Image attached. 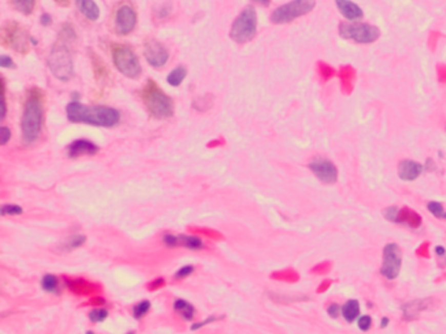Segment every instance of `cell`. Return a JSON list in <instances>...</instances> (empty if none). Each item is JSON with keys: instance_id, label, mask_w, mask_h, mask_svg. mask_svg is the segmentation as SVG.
I'll use <instances>...</instances> for the list:
<instances>
[{"instance_id": "cell-14", "label": "cell", "mask_w": 446, "mask_h": 334, "mask_svg": "<svg viewBox=\"0 0 446 334\" xmlns=\"http://www.w3.org/2000/svg\"><path fill=\"white\" fill-rule=\"evenodd\" d=\"M68 157L70 158H79L82 155H94L98 153V146L93 144L89 140H76L68 146Z\"/></svg>"}, {"instance_id": "cell-20", "label": "cell", "mask_w": 446, "mask_h": 334, "mask_svg": "<svg viewBox=\"0 0 446 334\" xmlns=\"http://www.w3.org/2000/svg\"><path fill=\"white\" fill-rule=\"evenodd\" d=\"M177 246L189 248V250L198 251L203 248V240L200 238L191 235H178L177 236Z\"/></svg>"}, {"instance_id": "cell-30", "label": "cell", "mask_w": 446, "mask_h": 334, "mask_svg": "<svg viewBox=\"0 0 446 334\" xmlns=\"http://www.w3.org/2000/svg\"><path fill=\"white\" fill-rule=\"evenodd\" d=\"M399 214H400V210L395 207L389 208V209H386L385 212V217L391 222H399Z\"/></svg>"}, {"instance_id": "cell-25", "label": "cell", "mask_w": 446, "mask_h": 334, "mask_svg": "<svg viewBox=\"0 0 446 334\" xmlns=\"http://www.w3.org/2000/svg\"><path fill=\"white\" fill-rule=\"evenodd\" d=\"M428 210L431 214L435 215L436 218H442V219H446V210L443 209L442 204L437 203V201H431V203H428Z\"/></svg>"}, {"instance_id": "cell-31", "label": "cell", "mask_w": 446, "mask_h": 334, "mask_svg": "<svg viewBox=\"0 0 446 334\" xmlns=\"http://www.w3.org/2000/svg\"><path fill=\"white\" fill-rule=\"evenodd\" d=\"M194 266L193 265H186V266H182L181 269H178L177 273H175V278H185V277L193 274Z\"/></svg>"}, {"instance_id": "cell-24", "label": "cell", "mask_w": 446, "mask_h": 334, "mask_svg": "<svg viewBox=\"0 0 446 334\" xmlns=\"http://www.w3.org/2000/svg\"><path fill=\"white\" fill-rule=\"evenodd\" d=\"M149 308H151V303L148 300H143V302H140L139 304L135 305L134 309H132V315H134L135 319L140 320L141 317H144L148 314Z\"/></svg>"}, {"instance_id": "cell-38", "label": "cell", "mask_w": 446, "mask_h": 334, "mask_svg": "<svg viewBox=\"0 0 446 334\" xmlns=\"http://www.w3.org/2000/svg\"><path fill=\"white\" fill-rule=\"evenodd\" d=\"M216 320H217V317L216 316H211V317H208L207 320H205V321H201V323H198V324H194L193 326H191V330H196V329H199V328H201V326H205V325H207L208 323H213V321H216Z\"/></svg>"}, {"instance_id": "cell-1", "label": "cell", "mask_w": 446, "mask_h": 334, "mask_svg": "<svg viewBox=\"0 0 446 334\" xmlns=\"http://www.w3.org/2000/svg\"><path fill=\"white\" fill-rule=\"evenodd\" d=\"M67 118L71 123L89 124L94 127L111 128L119 123L120 114L109 106H88L79 101H71L66 108Z\"/></svg>"}, {"instance_id": "cell-4", "label": "cell", "mask_w": 446, "mask_h": 334, "mask_svg": "<svg viewBox=\"0 0 446 334\" xmlns=\"http://www.w3.org/2000/svg\"><path fill=\"white\" fill-rule=\"evenodd\" d=\"M111 56H113L114 65L122 75L130 79L139 77L141 73V65H140L139 58L131 47L127 44H113Z\"/></svg>"}, {"instance_id": "cell-42", "label": "cell", "mask_w": 446, "mask_h": 334, "mask_svg": "<svg viewBox=\"0 0 446 334\" xmlns=\"http://www.w3.org/2000/svg\"><path fill=\"white\" fill-rule=\"evenodd\" d=\"M435 252H436V255H438V256H445L446 250L443 247H441V246H438V247L435 248Z\"/></svg>"}, {"instance_id": "cell-40", "label": "cell", "mask_w": 446, "mask_h": 334, "mask_svg": "<svg viewBox=\"0 0 446 334\" xmlns=\"http://www.w3.org/2000/svg\"><path fill=\"white\" fill-rule=\"evenodd\" d=\"M7 114V105H6V96H4V84H3V96H2V119H4Z\"/></svg>"}, {"instance_id": "cell-34", "label": "cell", "mask_w": 446, "mask_h": 334, "mask_svg": "<svg viewBox=\"0 0 446 334\" xmlns=\"http://www.w3.org/2000/svg\"><path fill=\"white\" fill-rule=\"evenodd\" d=\"M0 67L3 68H15V63H13V60H12L11 56H7V55H2L0 56Z\"/></svg>"}, {"instance_id": "cell-21", "label": "cell", "mask_w": 446, "mask_h": 334, "mask_svg": "<svg viewBox=\"0 0 446 334\" xmlns=\"http://www.w3.org/2000/svg\"><path fill=\"white\" fill-rule=\"evenodd\" d=\"M186 68L179 65V67L174 68L173 71H170L169 75L167 76L168 84L172 85V86H179V85L184 82V80L186 79Z\"/></svg>"}, {"instance_id": "cell-17", "label": "cell", "mask_w": 446, "mask_h": 334, "mask_svg": "<svg viewBox=\"0 0 446 334\" xmlns=\"http://www.w3.org/2000/svg\"><path fill=\"white\" fill-rule=\"evenodd\" d=\"M76 6L80 13L89 21H97L99 18V7L94 0H76Z\"/></svg>"}, {"instance_id": "cell-18", "label": "cell", "mask_w": 446, "mask_h": 334, "mask_svg": "<svg viewBox=\"0 0 446 334\" xmlns=\"http://www.w3.org/2000/svg\"><path fill=\"white\" fill-rule=\"evenodd\" d=\"M341 316L344 317V320L347 323H353L360 316V303L355 299L348 300L341 307Z\"/></svg>"}, {"instance_id": "cell-41", "label": "cell", "mask_w": 446, "mask_h": 334, "mask_svg": "<svg viewBox=\"0 0 446 334\" xmlns=\"http://www.w3.org/2000/svg\"><path fill=\"white\" fill-rule=\"evenodd\" d=\"M41 24H42V25H45V27L50 25V24H51V16H50L49 13H42V16H41Z\"/></svg>"}, {"instance_id": "cell-36", "label": "cell", "mask_w": 446, "mask_h": 334, "mask_svg": "<svg viewBox=\"0 0 446 334\" xmlns=\"http://www.w3.org/2000/svg\"><path fill=\"white\" fill-rule=\"evenodd\" d=\"M327 314L331 317H338L339 314H340V307H339V304H336V303L330 304L329 308H327Z\"/></svg>"}, {"instance_id": "cell-29", "label": "cell", "mask_w": 446, "mask_h": 334, "mask_svg": "<svg viewBox=\"0 0 446 334\" xmlns=\"http://www.w3.org/2000/svg\"><path fill=\"white\" fill-rule=\"evenodd\" d=\"M357 325H359L360 330L368 331V330H369V329H371V326H372V317L368 316V315H364V316L359 317Z\"/></svg>"}, {"instance_id": "cell-13", "label": "cell", "mask_w": 446, "mask_h": 334, "mask_svg": "<svg viewBox=\"0 0 446 334\" xmlns=\"http://www.w3.org/2000/svg\"><path fill=\"white\" fill-rule=\"evenodd\" d=\"M309 169L321 182L333 184L338 181V169L331 161L326 158H315L309 163Z\"/></svg>"}, {"instance_id": "cell-22", "label": "cell", "mask_w": 446, "mask_h": 334, "mask_svg": "<svg viewBox=\"0 0 446 334\" xmlns=\"http://www.w3.org/2000/svg\"><path fill=\"white\" fill-rule=\"evenodd\" d=\"M13 7L23 15H30L34 11L35 0H11Z\"/></svg>"}, {"instance_id": "cell-11", "label": "cell", "mask_w": 446, "mask_h": 334, "mask_svg": "<svg viewBox=\"0 0 446 334\" xmlns=\"http://www.w3.org/2000/svg\"><path fill=\"white\" fill-rule=\"evenodd\" d=\"M144 56L149 65L155 68H161L167 64L169 59V51L161 42L156 39H148L144 44Z\"/></svg>"}, {"instance_id": "cell-23", "label": "cell", "mask_w": 446, "mask_h": 334, "mask_svg": "<svg viewBox=\"0 0 446 334\" xmlns=\"http://www.w3.org/2000/svg\"><path fill=\"white\" fill-rule=\"evenodd\" d=\"M42 288L47 293H58L59 290V281L53 274H46L41 281Z\"/></svg>"}, {"instance_id": "cell-16", "label": "cell", "mask_w": 446, "mask_h": 334, "mask_svg": "<svg viewBox=\"0 0 446 334\" xmlns=\"http://www.w3.org/2000/svg\"><path fill=\"white\" fill-rule=\"evenodd\" d=\"M336 6L341 15L350 21H356L362 18V11L359 6L350 0H336Z\"/></svg>"}, {"instance_id": "cell-9", "label": "cell", "mask_w": 446, "mask_h": 334, "mask_svg": "<svg viewBox=\"0 0 446 334\" xmlns=\"http://www.w3.org/2000/svg\"><path fill=\"white\" fill-rule=\"evenodd\" d=\"M339 34L344 39H351L356 43H372L379 37V30L369 24H348L339 25Z\"/></svg>"}, {"instance_id": "cell-5", "label": "cell", "mask_w": 446, "mask_h": 334, "mask_svg": "<svg viewBox=\"0 0 446 334\" xmlns=\"http://www.w3.org/2000/svg\"><path fill=\"white\" fill-rule=\"evenodd\" d=\"M257 12L254 7H246L234 20L231 28V38L237 43H246L257 34Z\"/></svg>"}, {"instance_id": "cell-3", "label": "cell", "mask_w": 446, "mask_h": 334, "mask_svg": "<svg viewBox=\"0 0 446 334\" xmlns=\"http://www.w3.org/2000/svg\"><path fill=\"white\" fill-rule=\"evenodd\" d=\"M141 99L149 115L156 119H168L174 114L173 99L153 80H148L144 85Z\"/></svg>"}, {"instance_id": "cell-27", "label": "cell", "mask_w": 446, "mask_h": 334, "mask_svg": "<svg viewBox=\"0 0 446 334\" xmlns=\"http://www.w3.org/2000/svg\"><path fill=\"white\" fill-rule=\"evenodd\" d=\"M60 37H63V41H72V39H75L76 33H75V29L72 28V25H70V24H65V25L62 27Z\"/></svg>"}, {"instance_id": "cell-33", "label": "cell", "mask_w": 446, "mask_h": 334, "mask_svg": "<svg viewBox=\"0 0 446 334\" xmlns=\"http://www.w3.org/2000/svg\"><path fill=\"white\" fill-rule=\"evenodd\" d=\"M84 241H85L84 236H73V238H71L70 240H68L67 247L70 248V250L71 248H77V247H80V246H82Z\"/></svg>"}, {"instance_id": "cell-35", "label": "cell", "mask_w": 446, "mask_h": 334, "mask_svg": "<svg viewBox=\"0 0 446 334\" xmlns=\"http://www.w3.org/2000/svg\"><path fill=\"white\" fill-rule=\"evenodd\" d=\"M346 72H347V76H344L343 73H340V76L343 77V84H344V86H346V85H350V87H351L352 86V77H353L352 70L348 67H346Z\"/></svg>"}, {"instance_id": "cell-2", "label": "cell", "mask_w": 446, "mask_h": 334, "mask_svg": "<svg viewBox=\"0 0 446 334\" xmlns=\"http://www.w3.org/2000/svg\"><path fill=\"white\" fill-rule=\"evenodd\" d=\"M44 124V93L32 89L28 94L21 119L23 140L27 145H32L38 140Z\"/></svg>"}, {"instance_id": "cell-6", "label": "cell", "mask_w": 446, "mask_h": 334, "mask_svg": "<svg viewBox=\"0 0 446 334\" xmlns=\"http://www.w3.org/2000/svg\"><path fill=\"white\" fill-rule=\"evenodd\" d=\"M47 65L50 71L60 81H70L73 76V60L71 56L70 50L63 44H56L49 58H47Z\"/></svg>"}, {"instance_id": "cell-15", "label": "cell", "mask_w": 446, "mask_h": 334, "mask_svg": "<svg viewBox=\"0 0 446 334\" xmlns=\"http://www.w3.org/2000/svg\"><path fill=\"white\" fill-rule=\"evenodd\" d=\"M424 167L420 163L415 162V161L406 160L399 163L398 167V174H399L400 179L407 182H412L420 176V174L423 172Z\"/></svg>"}, {"instance_id": "cell-32", "label": "cell", "mask_w": 446, "mask_h": 334, "mask_svg": "<svg viewBox=\"0 0 446 334\" xmlns=\"http://www.w3.org/2000/svg\"><path fill=\"white\" fill-rule=\"evenodd\" d=\"M0 132H2V136H0V144H2V145H6V144L9 141V139H11V129H9L8 127H6V125H3L2 129H0Z\"/></svg>"}, {"instance_id": "cell-46", "label": "cell", "mask_w": 446, "mask_h": 334, "mask_svg": "<svg viewBox=\"0 0 446 334\" xmlns=\"http://www.w3.org/2000/svg\"><path fill=\"white\" fill-rule=\"evenodd\" d=\"M87 334H93V333H92V331H88V333H87Z\"/></svg>"}, {"instance_id": "cell-39", "label": "cell", "mask_w": 446, "mask_h": 334, "mask_svg": "<svg viewBox=\"0 0 446 334\" xmlns=\"http://www.w3.org/2000/svg\"><path fill=\"white\" fill-rule=\"evenodd\" d=\"M321 73L325 76V79H329V77H331V76H333L334 71L331 70V68L327 67V65L321 64Z\"/></svg>"}, {"instance_id": "cell-7", "label": "cell", "mask_w": 446, "mask_h": 334, "mask_svg": "<svg viewBox=\"0 0 446 334\" xmlns=\"http://www.w3.org/2000/svg\"><path fill=\"white\" fill-rule=\"evenodd\" d=\"M0 38H2V43L8 49L18 54L28 53V49H29L28 41H30V38H28L27 30L24 29L23 25L16 21H8L4 24Z\"/></svg>"}, {"instance_id": "cell-43", "label": "cell", "mask_w": 446, "mask_h": 334, "mask_svg": "<svg viewBox=\"0 0 446 334\" xmlns=\"http://www.w3.org/2000/svg\"><path fill=\"white\" fill-rule=\"evenodd\" d=\"M254 2H255V3H259L260 6L267 7L270 4V2H271V0H254Z\"/></svg>"}, {"instance_id": "cell-19", "label": "cell", "mask_w": 446, "mask_h": 334, "mask_svg": "<svg viewBox=\"0 0 446 334\" xmlns=\"http://www.w3.org/2000/svg\"><path fill=\"white\" fill-rule=\"evenodd\" d=\"M174 311L177 312L182 319L186 320V321L193 320L194 315H195V308H194V305L184 299L174 300Z\"/></svg>"}, {"instance_id": "cell-26", "label": "cell", "mask_w": 446, "mask_h": 334, "mask_svg": "<svg viewBox=\"0 0 446 334\" xmlns=\"http://www.w3.org/2000/svg\"><path fill=\"white\" fill-rule=\"evenodd\" d=\"M2 215H18L23 213V208L18 207V205H11V204H7L3 205L2 209H0Z\"/></svg>"}, {"instance_id": "cell-44", "label": "cell", "mask_w": 446, "mask_h": 334, "mask_svg": "<svg viewBox=\"0 0 446 334\" xmlns=\"http://www.w3.org/2000/svg\"><path fill=\"white\" fill-rule=\"evenodd\" d=\"M55 3H58L59 6H68L70 4V0H55Z\"/></svg>"}, {"instance_id": "cell-8", "label": "cell", "mask_w": 446, "mask_h": 334, "mask_svg": "<svg viewBox=\"0 0 446 334\" xmlns=\"http://www.w3.org/2000/svg\"><path fill=\"white\" fill-rule=\"evenodd\" d=\"M314 7L315 0H292L272 12L271 21L274 24L292 23L296 18L309 13Z\"/></svg>"}, {"instance_id": "cell-28", "label": "cell", "mask_w": 446, "mask_h": 334, "mask_svg": "<svg viewBox=\"0 0 446 334\" xmlns=\"http://www.w3.org/2000/svg\"><path fill=\"white\" fill-rule=\"evenodd\" d=\"M106 317H108V311L105 309H93L89 314V320L92 323H103Z\"/></svg>"}, {"instance_id": "cell-37", "label": "cell", "mask_w": 446, "mask_h": 334, "mask_svg": "<svg viewBox=\"0 0 446 334\" xmlns=\"http://www.w3.org/2000/svg\"><path fill=\"white\" fill-rule=\"evenodd\" d=\"M164 243L167 244L168 247H177V236L168 234L164 236Z\"/></svg>"}, {"instance_id": "cell-10", "label": "cell", "mask_w": 446, "mask_h": 334, "mask_svg": "<svg viewBox=\"0 0 446 334\" xmlns=\"http://www.w3.org/2000/svg\"><path fill=\"white\" fill-rule=\"evenodd\" d=\"M402 268V253L395 243L386 244L383 248V264L381 274L388 279L397 278Z\"/></svg>"}, {"instance_id": "cell-12", "label": "cell", "mask_w": 446, "mask_h": 334, "mask_svg": "<svg viewBox=\"0 0 446 334\" xmlns=\"http://www.w3.org/2000/svg\"><path fill=\"white\" fill-rule=\"evenodd\" d=\"M137 16L131 6L123 4L115 13V32L119 35H127L136 27Z\"/></svg>"}, {"instance_id": "cell-45", "label": "cell", "mask_w": 446, "mask_h": 334, "mask_svg": "<svg viewBox=\"0 0 446 334\" xmlns=\"http://www.w3.org/2000/svg\"><path fill=\"white\" fill-rule=\"evenodd\" d=\"M389 324V319L388 317H383V319L381 320V328H386Z\"/></svg>"}]
</instances>
